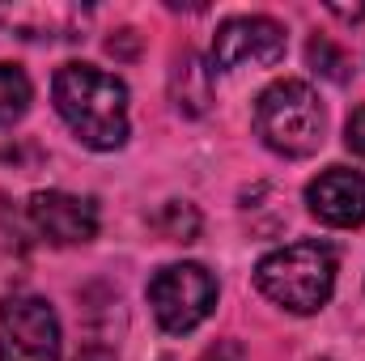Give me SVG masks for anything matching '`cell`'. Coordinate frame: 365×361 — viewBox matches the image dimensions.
<instances>
[{"label": "cell", "instance_id": "cell-1", "mask_svg": "<svg viewBox=\"0 0 365 361\" xmlns=\"http://www.w3.org/2000/svg\"><path fill=\"white\" fill-rule=\"evenodd\" d=\"M60 119L81 145L110 153L128 141V86L93 64H64L51 81Z\"/></svg>", "mask_w": 365, "mask_h": 361}, {"label": "cell", "instance_id": "cell-2", "mask_svg": "<svg viewBox=\"0 0 365 361\" xmlns=\"http://www.w3.org/2000/svg\"><path fill=\"white\" fill-rule=\"evenodd\" d=\"M255 285L264 298L293 315H314L327 306L336 289V255L323 243H289L259 260Z\"/></svg>", "mask_w": 365, "mask_h": 361}, {"label": "cell", "instance_id": "cell-3", "mask_svg": "<svg viewBox=\"0 0 365 361\" xmlns=\"http://www.w3.org/2000/svg\"><path fill=\"white\" fill-rule=\"evenodd\" d=\"M323 106L306 81H276L255 102V132L280 158H310L323 145Z\"/></svg>", "mask_w": 365, "mask_h": 361}, {"label": "cell", "instance_id": "cell-4", "mask_svg": "<svg viewBox=\"0 0 365 361\" xmlns=\"http://www.w3.org/2000/svg\"><path fill=\"white\" fill-rule=\"evenodd\" d=\"M149 306L170 336L195 332L217 306V280L200 264H166L149 280Z\"/></svg>", "mask_w": 365, "mask_h": 361}, {"label": "cell", "instance_id": "cell-5", "mask_svg": "<svg viewBox=\"0 0 365 361\" xmlns=\"http://www.w3.org/2000/svg\"><path fill=\"white\" fill-rule=\"evenodd\" d=\"M0 361H60V319L43 298L0 306Z\"/></svg>", "mask_w": 365, "mask_h": 361}, {"label": "cell", "instance_id": "cell-6", "mask_svg": "<svg viewBox=\"0 0 365 361\" xmlns=\"http://www.w3.org/2000/svg\"><path fill=\"white\" fill-rule=\"evenodd\" d=\"M284 56V26L251 13V17H230L217 39H212V68L217 73H238V68H264Z\"/></svg>", "mask_w": 365, "mask_h": 361}, {"label": "cell", "instance_id": "cell-7", "mask_svg": "<svg viewBox=\"0 0 365 361\" xmlns=\"http://www.w3.org/2000/svg\"><path fill=\"white\" fill-rule=\"evenodd\" d=\"M30 225L38 238H47L51 247H81L98 234V208L86 195H68V191H34L30 195Z\"/></svg>", "mask_w": 365, "mask_h": 361}, {"label": "cell", "instance_id": "cell-8", "mask_svg": "<svg viewBox=\"0 0 365 361\" xmlns=\"http://www.w3.org/2000/svg\"><path fill=\"white\" fill-rule=\"evenodd\" d=\"M306 204L327 225H361L365 221V179L349 166H331L306 187Z\"/></svg>", "mask_w": 365, "mask_h": 361}, {"label": "cell", "instance_id": "cell-9", "mask_svg": "<svg viewBox=\"0 0 365 361\" xmlns=\"http://www.w3.org/2000/svg\"><path fill=\"white\" fill-rule=\"evenodd\" d=\"M170 98L182 115H204L208 111V68L200 64L195 51H182L170 68Z\"/></svg>", "mask_w": 365, "mask_h": 361}, {"label": "cell", "instance_id": "cell-10", "mask_svg": "<svg viewBox=\"0 0 365 361\" xmlns=\"http://www.w3.org/2000/svg\"><path fill=\"white\" fill-rule=\"evenodd\" d=\"M30 77L17 68V64H4L0 60V128H9V123H17L26 111H30Z\"/></svg>", "mask_w": 365, "mask_h": 361}, {"label": "cell", "instance_id": "cell-11", "mask_svg": "<svg viewBox=\"0 0 365 361\" xmlns=\"http://www.w3.org/2000/svg\"><path fill=\"white\" fill-rule=\"evenodd\" d=\"M149 221H153V230H158L166 243H195V238H200V213H195L187 200L162 204Z\"/></svg>", "mask_w": 365, "mask_h": 361}, {"label": "cell", "instance_id": "cell-12", "mask_svg": "<svg viewBox=\"0 0 365 361\" xmlns=\"http://www.w3.org/2000/svg\"><path fill=\"white\" fill-rule=\"evenodd\" d=\"M306 60H310V68L319 73V77H327V81H336V86H344L349 81V56L331 43V39H310V47H306Z\"/></svg>", "mask_w": 365, "mask_h": 361}, {"label": "cell", "instance_id": "cell-13", "mask_svg": "<svg viewBox=\"0 0 365 361\" xmlns=\"http://www.w3.org/2000/svg\"><path fill=\"white\" fill-rule=\"evenodd\" d=\"M26 272V243L17 230H4L0 225V276H21Z\"/></svg>", "mask_w": 365, "mask_h": 361}, {"label": "cell", "instance_id": "cell-14", "mask_svg": "<svg viewBox=\"0 0 365 361\" xmlns=\"http://www.w3.org/2000/svg\"><path fill=\"white\" fill-rule=\"evenodd\" d=\"M344 145L365 158V106H357V111L349 115V123H344Z\"/></svg>", "mask_w": 365, "mask_h": 361}, {"label": "cell", "instance_id": "cell-15", "mask_svg": "<svg viewBox=\"0 0 365 361\" xmlns=\"http://www.w3.org/2000/svg\"><path fill=\"white\" fill-rule=\"evenodd\" d=\"M200 361H247V353H242L238 340H217L212 349H204V357Z\"/></svg>", "mask_w": 365, "mask_h": 361}, {"label": "cell", "instance_id": "cell-16", "mask_svg": "<svg viewBox=\"0 0 365 361\" xmlns=\"http://www.w3.org/2000/svg\"><path fill=\"white\" fill-rule=\"evenodd\" d=\"M106 51H110V56H123V60H132V56H136V34H132V30H119V34L106 43Z\"/></svg>", "mask_w": 365, "mask_h": 361}, {"label": "cell", "instance_id": "cell-17", "mask_svg": "<svg viewBox=\"0 0 365 361\" xmlns=\"http://www.w3.org/2000/svg\"><path fill=\"white\" fill-rule=\"evenodd\" d=\"M77 361H119L110 349H102V345H90V349H81L77 353Z\"/></svg>", "mask_w": 365, "mask_h": 361}, {"label": "cell", "instance_id": "cell-18", "mask_svg": "<svg viewBox=\"0 0 365 361\" xmlns=\"http://www.w3.org/2000/svg\"><path fill=\"white\" fill-rule=\"evenodd\" d=\"M331 13H340V17H349V21H365V4H353V9H344V4H331Z\"/></svg>", "mask_w": 365, "mask_h": 361}]
</instances>
